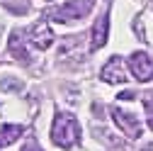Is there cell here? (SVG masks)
<instances>
[{"instance_id": "1", "label": "cell", "mask_w": 153, "mask_h": 151, "mask_svg": "<svg viewBox=\"0 0 153 151\" xmlns=\"http://www.w3.org/2000/svg\"><path fill=\"white\" fill-rule=\"evenodd\" d=\"M80 139V124L73 115L68 112H59L53 120V127H51V141L56 146H63V149H71L75 146Z\"/></svg>"}, {"instance_id": "2", "label": "cell", "mask_w": 153, "mask_h": 151, "mask_svg": "<svg viewBox=\"0 0 153 151\" xmlns=\"http://www.w3.org/2000/svg\"><path fill=\"white\" fill-rule=\"evenodd\" d=\"M90 7H92V0H73V3H68V5H63L59 10H49V17L53 22L66 25V22L83 20V17L90 12Z\"/></svg>"}, {"instance_id": "3", "label": "cell", "mask_w": 153, "mask_h": 151, "mask_svg": "<svg viewBox=\"0 0 153 151\" xmlns=\"http://www.w3.org/2000/svg\"><path fill=\"white\" fill-rule=\"evenodd\" d=\"M112 120L117 122V127L124 132L129 139H139V137H141V122H139L136 115H131V112H124V110H119V107H114V110H112Z\"/></svg>"}, {"instance_id": "4", "label": "cell", "mask_w": 153, "mask_h": 151, "mask_svg": "<svg viewBox=\"0 0 153 151\" xmlns=\"http://www.w3.org/2000/svg\"><path fill=\"white\" fill-rule=\"evenodd\" d=\"M129 68H131V73H134V78L141 81V83L153 78V61H151V56L143 54V51L131 54V59H129Z\"/></svg>"}, {"instance_id": "5", "label": "cell", "mask_w": 153, "mask_h": 151, "mask_svg": "<svg viewBox=\"0 0 153 151\" xmlns=\"http://www.w3.org/2000/svg\"><path fill=\"white\" fill-rule=\"evenodd\" d=\"M102 81L105 83H126V71H124V61L119 56H112L107 61V66L102 68Z\"/></svg>"}, {"instance_id": "6", "label": "cell", "mask_w": 153, "mask_h": 151, "mask_svg": "<svg viewBox=\"0 0 153 151\" xmlns=\"http://www.w3.org/2000/svg\"><path fill=\"white\" fill-rule=\"evenodd\" d=\"M107 29H109V15L102 12L97 17V22H95V27H92V44H90L92 51H97L107 44Z\"/></svg>"}, {"instance_id": "7", "label": "cell", "mask_w": 153, "mask_h": 151, "mask_svg": "<svg viewBox=\"0 0 153 151\" xmlns=\"http://www.w3.org/2000/svg\"><path fill=\"white\" fill-rule=\"evenodd\" d=\"M32 44L36 46V49H46L51 42H53V32H51V27L46 25V22H36L34 27H32Z\"/></svg>"}, {"instance_id": "8", "label": "cell", "mask_w": 153, "mask_h": 151, "mask_svg": "<svg viewBox=\"0 0 153 151\" xmlns=\"http://www.w3.org/2000/svg\"><path fill=\"white\" fill-rule=\"evenodd\" d=\"M7 49H10V54L15 56L17 61H29V54H27V46L22 44V32H20V29H15V32L10 34Z\"/></svg>"}, {"instance_id": "9", "label": "cell", "mask_w": 153, "mask_h": 151, "mask_svg": "<svg viewBox=\"0 0 153 151\" xmlns=\"http://www.w3.org/2000/svg\"><path fill=\"white\" fill-rule=\"evenodd\" d=\"M25 134L22 124H3L0 127V144H12Z\"/></svg>"}, {"instance_id": "10", "label": "cell", "mask_w": 153, "mask_h": 151, "mask_svg": "<svg viewBox=\"0 0 153 151\" xmlns=\"http://www.w3.org/2000/svg\"><path fill=\"white\" fill-rule=\"evenodd\" d=\"M10 12H15V15H25L27 10H29V5H32V0H0Z\"/></svg>"}, {"instance_id": "11", "label": "cell", "mask_w": 153, "mask_h": 151, "mask_svg": "<svg viewBox=\"0 0 153 151\" xmlns=\"http://www.w3.org/2000/svg\"><path fill=\"white\" fill-rule=\"evenodd\" d=\"M143 107H146V117H148V127L153 129V90L143 95Z\"/></svg>"}, {"instance_id": "12", "label": "cell", "mask_w": 153, "mask_h": 151, "mask_svg": "<svg viewBox=\"0 0 153 151\" xmlns=\"http://www.w3.org/2000/svg\"><path fill=\"white\" fill-rule=\"evenodd\" d=\"M22 151H42V149H39V146H36V144H27V146H25Z\"/></svg>"}, {"instance_id": "13", "label": "cell", "mask_w": 153, "mask_h": 151, "mask_svg": "<svg viewBox=\"0 0 153 151\" xmlns=\"http://www.w3.org/2000/svg\"><path fill=\"white\" fill-rule=\"evenodd\" d=\"M143 151H153V144H148V146H146V149H143Z\"/></svg>"}, {"instance_id": "14", "label": "cell", "mask_w": 153, "mask_h": 151, "mask_svg": "<svg viewBox=\"0 0 153 151\" xmlns=\"http://www.w3.org/2000/svg\"><path fill=\"white\" fill-rule=\"evenodd\" d=\"M49 3H51V0H49Z\"/></svg>"}]
</instances>
